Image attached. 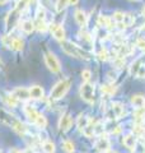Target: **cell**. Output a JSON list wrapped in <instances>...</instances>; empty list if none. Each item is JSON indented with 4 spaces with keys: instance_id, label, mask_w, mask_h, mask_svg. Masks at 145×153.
Here are the masks:
<instances>
[{
    "instance_id": "obj_26",
    "label": "cell",
    "mask_w": 145,
    "mask_h": 153,
    "mask_svg": "<svg viewBox=\"0 0 145 153\" xmlns=\"http://www.w3.org/2000/svg\"><path fill=\"white\" fill-rule=\"evenodd\" d=\"M69 5V0H57L56 4H55V8L57 12H61Z\"/></svg>"
},
{
    "instance_id": "obj_34",
    "label": "cell",
    "mask_w": 145,
    "mask_h": 153,
    "mask_svg": "<svg viewBox=\"0 0 145 153\" xmlns=\"http://www.w3.org/2000/svg\"><path fill=\"white\" fill-rule=\"evenodd\" d=\"M90 76H92L90 70H83L81 71V79H83V83H88Z\"/></svg>"
},
{
    "instance_id": "obj_21",
    "label": "cell",
    "mask_w": 145,
    "mask_h": 153,
    "mask_svg": "<svg viewBox=\"0 0 145 153\" xmlns=\"http://www.w3.org/2000/svg\"><path fill=\"white\" fill-rule=\"evenodd\" d=\"M90 123V120L87 116H83V115H79L78 119H76V126H78V129L80 131H83V129L88 125V124Z\"/></svg>"
},
{
    "instance_id": "obj_18",
    "label": "cell",
    "mask_w": 145,
    "mask_h": 153,
    "mask_svg": "<svg viewBox=\"0 0 145 153\" xmlns=\"http://www.w3.org/2000/svg\"><path fill=\"white\" fill-rule=\"evenodd\" d=\"M97 22H98V26H101V27H107V28H113L115 27L112 25V19H109L106 16H99Z\"/></svg>"
},
{
    "instance_id": "obj_14",
    "label": "cell",
    "mask_w": 145,
    "mask_h": 153,
    "mask_svg": "<svg viewBox=\"0 0 145 153\" xmlns=\"http://www.w3.org/2000/svg\"><path fill=\"white\" fill-rule=\"evenodd\" d=\"M74 17H75V21L78 23L79 26L84 27L87 25V21H88V17H87V14L84 10H81V9H76L75 13H74Z\"/></svg>"
},
{
    "instance_id": "obj_29",
    "label": "cell",
    "mask_w": 145,
    "mask_h": 153,
    "mask_svg": "<svg viewBox=\"0 0 145 153\" xmlns=\"http://www.w3.org/2000/svg\"><path fill=\"white\" fill-rule=\"evenodd\" d=\"M12 41H13V37H12V36H9V35H5V36H3V37H1V42H3V45H4V46H7L8 49H10V46H12Z\"/></svg>"
},
{
    "instance_id": "obj_48",
    "label": "cell",
    "mask_w": 145,
    "mask_h": 153,
    "mask_svg": "<svg viewBox=\"0 0 145 153\" xmlns=\"http://www.w3.org/2000/svg\"><path fill=\"white\" fill-rule=\"evenodd\" d=\"M135 1H138V0H135Z\"/></svg>"
},
{
    "instance_id": "obj_12",
    "label": "cell",
    "mask_w": 145,
    "mask_h": 153,
    "mask_svg": "<svg viewBox=\"0 0 145 153\" xmlns=\"http://www.w3.org/2000/svg\"><path fill=\"white\" fill-rule=\"evenodd\" d=\"M136 137L134 135V134H127V135H125L124 138V146L129 148L131 152H134L136 149Z\"/></svg>"
},
{
    "instance_id": "obj_25",
    "label": "cell",
    "mask_w": 145,
    "mask_h": 153,
    "mask_svg": "<svg viewBox=\"0 0 145 153\" xmlns=\"http://www.w3.org/2000/svg\"><path fill=\"white\" fill-rule=\"evenodd\" d=\"M43 151H45V153H55V144L50 140H46L43 142Z\"/></svg>"
},
{
    "instance_id": "obj_20",
    "label": "cell",
    "mask_w": 145,
    "mask_h": 153,
    "mask_svg": "<svg viewBox=\"0 0 145 153\" xmlns=\"http://www.w3.org/2000/svg\"><path fill=\"white\" fill-rule=\"evenodd\" d=\"M111 110H112L115 117H121V116H122V114H124V106L120 102H113Z\"/></svg>"
},
{
    "instance_id": "obj_11",
    "label": "cell",
    "mask_w": 145,
    "mask_h": 153,
    "mask_svg": "<svg viewBox=\"0 0 145 153\" xmlns=\"http://www.w3.org/2000/svg\"><path fill=\"white\" fill-rule=\"evenodd\" d=\"M70 125H71V117H70V114L69 112H65L61 115L60 120H59V128L60 130L62 131H67L70 129Z\"/></svg>"
},
{
    "instance_id": "obj_7",
    "label": "cell",
    "mask_w": 145,
    "mask_h": 153,
    "mask_svg": "<svg viewBox=\"0 0 145 153\" xmlns=\"http://www.w3.org/2000/svg\"><path fill=\"white\" fill-rule=\"evenodd\" d=\"M13 97H16L19 102L21 101H28L31 98L30 96V89L28 88H24V87H17L16 89L10 92Z\"/></svg>"
},
{
    "instance_id": "obj_3",
    "label": "cell",
    "mask_w": 145,
    "mask_h": 153,
    "mask_svg": "<svg viewBox=\"0 0 145 153\" xmlns=\"http://www.w3.org/2000/svg\"><path fill=\"white\" fill-rule=\"evenodd\" d=\"M70 84H71V82L69 79H62V80H60L59 83H56L55 87L51 89V93H50L51 100H60V98H62L67 93V91L70 89Z\"/></svg>"
},
{
    "instance_id": "obj_31",
    "label": "cell",
    "mask_w": 145,
    "mask_h": 153,
    "mask_svg": "<svg viewBox=\"0 0 145 153\" xmlns=\"http://www.w3.org/2000/svg\"><path fill=\"white\" fill-rule=\"evenodd\" d=\"M140 66H141V60L138 59V60H135L132 65H131V73L132 74H136L138 73V70L140 69Z\"/></svg>"
},
{
    "instance_id": "obj_37",
    "label": "cell",
    "mask_w": 145,
    "mask_h": 153,
    "mask_svg": "<svg viewBox=\"0 0 145 153\" xmlns=\"http://www.w3.org/2000/svg\"><path fill=\"white\" fill-rule=\"evenodd\" d=\"M144 131V128L140 125V124H136V125L134 126V135H140Z\"/></svg>"
},
{
    "instance_id": "obj_13",
    "label": "cell",
    "mask_w": 145,
    "mask_h": 153,
    "mask_svg": "<svg viewBox=\"0 0 145 153\" xmlns=\"http://www.w3.org/2000/svg\"><path fill=\"white\" fill-rule=\"evenodd\" d=\"M43 94H45V91L40 85H32L30 88V96L33 100H41L43 98Z\"/></svg>"
},
{
    "instance_id": "obj_32",
    "label": "cell",
    "mask_w": 145,
    "mask_h": 153,
    "mask_svg": "<svg viewBox=\"0 0 145 153\" xmlns=\"http://www.w3.org/2000/svg\"><path fill=\"white\" fill-rule=\"evenodd\" d=\"M124 25L129 27V26H131L132 23H134V17L131 16V14H125V17H124Z\"/></svg>"
},
{
    "instance_id": "obj_24",
    "label": "cell",
    "mask_w": 145,
    "mask_h": 153,
    "mask_svg": "<svg viewBox=\"0 0 145 153\" xmlns=\"http://www.w3.org/2000/svg\"><path fill=\"white\" fill-rule=\"evenodd\" d=\"M61 147L66 153H72L75 151V147H74V144H72L71 140H64L61 143Z\"/></svg>"
},
{
    "instance_id": "obj_36",
    "label": "cell",
    "mask_w": 145,
    "mask_h": 153,
    "mask_svg": "<svg viewBox=\"0 0 145 153\" xmlns=\"http://www.w3.org/2000/svg\"><path fill=\"white\" fill-rule=\"evenodd\" d=\"M40 4H41V7L43 9H45V8H47V9H52V8H54V4H52L51 0H40Z\"/></svg>"
},
{
    "instance_id": "obj_41",
    "label": "cell",
    "mask_w": 145,
    "mask_h": 153,
    "mask_svg": "<svg viewBox=\"0 0 145 153\" xmlns=\"http://www.w3.org/2000/svg\"><path fill=\"white\" fill-rule=\"evenodd\" d=\"M9 153H26V151H19V149H17V148H12Z\"/></svg>"
},
{
    "instance_id": "obj_17",
    "label": "cell",
    "mask_w": 145,
    "mask_h": 153,
    "mask_svg": "<svg viewBox=\"0 0 145 153\" xmlns=\"http://www.w3.org/2000/svg\"><path fill=\"white\" fill-rule=\"evenodd\" d=\"M131 103L136 108H141L145 105V97L141 96V94H135V96L131 97Z\"/></svg>"
},
{
    "instance_id": "obj_1",
    "label": "cell",
    "mask_w": 145,
    "mask_h": 153,
    "mask_svg": "<svg viewBox=\"0 0 145 153\" xmlns=\"http://www.w3.org/2000/svg\"><path fill=\"white\" fill-rule=\"evenodd\" d=\"M23 110H24V114H26V116L28 117V120H30L32 124H35V125L37 128H40V129L46 128V125H47L46 117L43 116L42 114L38 112L35 107L30 106V105H26V106L23 107Z\"/></svg>"
},
{
    "instance_id": "obj_42",
    "label": "cell",
    "mask_w": 145,
    "mask_h": 153,
    "mask_svg": "<svg viewBox=\"0 0 145 153\" xmlns=\"http://www.w3.org/2000/svg\"><path fill=\"white\" fill-rule=\"evenodd\" d=\"M79 0H69V5H76Z\"/></svg>"
},
{
    "instance_id": "obj_30",
    "label": "cell",
    "mask_w": 145,
    "mask_h": 153,
    "mask_svg": "<svg viewBox=\"0 0 145 153\" xmlns=\"http://www.w3.org/2000/svg\"><path fill=\"white\" fill-rule=\"evenodd\" d=\"M124 17H125V14L122 12H115L113 16H112V19L115 22H117V23H122L124 22Z\"/></svg>"
},
{
    "instance_id": "obj_35",
    "label": "cell",
    "mask_w": 145,
    "mask_h": 153,
    "mask_svg": "<svg viewBox=\"0 0 145 153\" xmlns=\"http://www.w3.org/2000/svg\"><path fill=\"white\" fill-rule=\"evenodd\" d=\"M36 19H43L45 21V9L42 7H38L36 10Z\"/></svg>"
},
{
    "instance_id": "obj_8",
    "label": "cell",
    "mask_w": 145,
    "mask_h": 153,
    "mask_svg": "<svg viewBox=\"0 0 145 153\" xmlns=\"http://www.w3.org/2000/svg\"><path fill=\"white\" fill-rule=\"evenodd\" d=\"M48 28H50L52 36H54L56 40H59V41H64L65 40V30L60 25L52 23V25L48 26Z\"/></svg>"
},
{
    "instance_id": "obj_45",
    "label": "cell",
    "mask_w": 145,
    "mask_h": 153,
    "mask_svg": "<svg viewBox=\"0 0 145 153\" xmlns=\"http://www.w3.org/2000/svg\"><path fill=\"white\" fill-rule=\"evenodd\" d=\"M5 1H7V0H0V5H1V4H4Z\"/></svg>"
},
{
    "instance_id": "obj_40",
    "label": "cell",
    "mask_w": 145,
    "mask_h": 153,
    "mask_svg": "<svg viewBox=\"0 0 145 153\" xmlns=\"http://www.w3.org/2000/svg\"><path fill=\"white\" fill-rule=\"evenodd\" d=\"M124 63H125V60H124V59H121V57H117V59L115 60V65L117 66V68H121V66L124 65Z\"/></svg>"
},
{
    "instance_id": "obj_38",
    "label": "cell",
    "mask_w": 145,
    "mask_h": 153,
    "mask_svg": "<svg viewBox=\"0 0 145 153\" xmlns=\"http://www.w3.org/2000/svg\"><path fill=\"white\" fill-rule=\"evenodd\" d=\"M136 46L139 47L140 50L145 51V40H144V38H139V40L136 41Z\"/></svg>"
},
{
    "instance_id": "obj_15",
    "label": "cell",
    "mask_w": 145,
    "mask_h": 153,
    "mask_svg": "<svg viewBox=\"0 0 145 153\" xmlns=\"http://www.w3.org/2000/svg\"><path fill=\"white\" fill-rule=\"evenodd\" d=\"M3 101L5 102L9 107H17V106H18V103H19V101H18L16 97H13L12 93L3 94Z\"/></svg>"
},
{
    "instance_id": "obj_49",
    "label": "cell",
    "mask_w": 145,
    "mask_h": 153,
    "mask_svg": "<svg viewBox=\"0 0 145 153\" xmlns=\"http://www.w3.org/2000/svg\"><path fill=\"white\" fill-rule=\"evenodd\" d=\"M0 153H1V152H0Z\"/></svg>"
},
{
    "instance_id": "obj_46",
    "label": "cell",
    "mask_w": 145,
    "mask_h": 153,
    "mask_svg": "<svg viewBox=\"0 0 145 153\" xmlns=\"http://www.w3.org/2000/svg\"><path fill=\"white\" fill-rule=\"evenodd\" d=\"M143 16L145 17V5H144V8H143Z\"/></svg>"
},
{
    "instance_id": "obj_19",
    "label": "cell",
    "mask_w": 145,
    "mask_h": 153,
    "mask_svg": "<svg viewBox=\"0 0 145 153\" xmlns=\"http://www.w3.org/2000/svg\"><path fill=\"white\" fill-rule=\"evenodd\" d=\"M33 25H35V28L38 32H46L48 30V25L46 23V21H43V19H35Z\"/></svg>"
},
{
    "instance_id": "obj_27",
    "label": "cell",
    "mask_w": 145,
    "mask_h": 153,
    "mask_svg": "<svg viewBox=\"0 0 145 153\" xmlns=\"http://www.w3.org/2000/svg\"><path fill=\"white\" fill-rule=\"evenodd\" d=\"M83 134L87 138L93 137L94 135V125H90V124H88V125L83 129Z\"/></svg>"
},
{
    "instance_id": "obj_22",
    "label": "cell",
    "mask_w": 145,
    "mask_h": 153,
    "mask_svg": "<svg viewBox=\"0 0 145 153\" xmlns=\"http://www.w3.org/2000/svg\"><path fill=\"white\" fill-rule=\"evenodd\" d=\"M24 47V44L21 38H14L13 37V41H12V46H10V50L13 51H22Z\"/></svg>"
},
{
    "instance_id": "obj_44",
    "label": "cell",
    "mask_w": 145,
    "mask_h": 153,
    "mask_svg": "<svg viewBox=\"0 0 145 153\" xmlns=\"http://www.w3.org/2000/svg\"><path fill=\"white\" fill-rule=\"evenodd\" d=\"M3 65H4V64H3V60L0 59V68H3Z\"/></svg>"
},
{
    "instance_id": "obj_43",
    "label": "cell",
    "mask_w": 145,
    "mask_h": 153,
    "mask_svg": "<svg viewBox=\"0 0 145 153\" xmlns=\"http://www.w3.org/2000/svg\"><path fill=\"white\" fill-rule=\"evenodd\" d=\"M26 153H36V151L33 148H28V149H26Z\"/></svg>"
},
{
    "instance_id": "obj_33",
    "label": "cell",
    "mask_w": 145,
    "mask_h": 153,
    "mask_svg": "<svg viewBox=\"0 0 145 153\" xmlns=\"http://www.w3.org/2000/svg\"><path fill=\"white\" fill-rule=\"evenodd\" d=\"M108 56H109V54H108L107 49H102L98 52V57H99V60H102V61L108 60Z\"/></svg>"
},
{
    "instance_id": "obj_5",
    "label": "cell",
    "mask_w": 145,
    "mask_h": 153,
    "mask_svg": "<svg viewBox=\"0 0 145 153\" xmlns=\"http://www.w3.org/2000/svg\"><path fill=\"white\" fill-rule=\"evenodd\" d=\"M45 63H46V66L52 73H57V71H60V69H61V64H60L59 59H57L56 55L52 54V52H47L45 55Z\"/></svg>"
},
{
    "instance_id": "obj_39",
    "label": "cell",
    "mask_w": 145,
    "mask_h": 153,
    "mask_svg": "<svg viewBox=\"0 0 145 153\" xmlns=\"http://www.w3.org/2000/svg\"><path fill=\"white\" fill-rule=\"evenodd\" d=\"M136 76L138 78H145V66L144 65L140 66V69L138 70V73H136Z\"/></svg>"
},
{
    "instance_id": "obj_6",
    "label": "cell",
    "mask_w": 145,
    "mask_h": 153,
    "mask_svg": "<svg viewBox=\"0 0 145 153\" xmlns=\"http://www.w3.org/2000/svg\"><path fill=\"white\" fill-rule=\"evenodd\" d=\"M19 14H21V12L17 10L16 8H14L13 10L9 12V14L7 16V19H5V26H7V31H8V32L13 31L14 28H16V26L18 25Z\"/></svg>"
},
{
    "instance_id": "obj_2",
    "label": "cell",
    "mask_w": 145,
    "mask_h": 153,
    "mask_svg": "<svg viewBox=\"0 0 145 153\" xmlns=\"http://www.w3.org/2000/svg\"><path fill=\"white\" fill-rule=\"evenodd\" d=\"M61 47L67 55H70L72 57H78V59H85V60H89L90 59V54H88L87 51L81 50L79 46H76L75 44H72L71 41H67L64 40L61 41Z\"/></svg>"
},
{
    "instance_id": "obj_4",
    "label": "cell",
    "mask_w": 145,
    "mask_h": 153,
    "mask_svg": "<svg viewBox=\"0 0 145 153\" xmlns=\"http://www.w3.org/2000/svg\"><path fill=\"white\" fill-rule=\"evenodd\" d=\"M80 96L85 102L93 103L94 102V87L89 82L83 83L81 87H80Z\"/></svg>"
},
{
    "instance_id": "obj_28",
    "label": "cell",
    "mask_w": 145,
    "mask_h": 153,
    "mask_svg": "<svg viewBox=\"0 0 145 153\" xmlns=\"http://www.w3.org/2000/svg\"><path fill=\"white\" fill-rule=\"evenodd\" d=\"M28 3H30V0H19V1L17 3V5H16V9L19 12H23L24 9L28 7Z\"/></svg>"
},
{
    "instance_id": "obj_23",
    "label": "cell",
    "mask_w": 145,
    "mask_h": 153,
    "mask_svg": "<svg viewBox=\"0 0 145 153\" xmlns=\"http://www.w3.org/2000/svg\"><path fill=\"white\" fill-rule=\"evenodd\" d=\"M101 91L104 93V94H108V96H112L116 93V91H117V88L115 87L113 84H103L102 88H101Z\"/></svg>"
},
{
    "instance_id": "obj_9",
    "label": "cell",
    "mask_w": 145,
    "mask_h": 153,
    "mask_svg": "<svg viewBox=\"0 0 145 153\" xmlns=\"http://www.w3.org/2000/svg\"><path fill=\"white\" fill-rule=\"evenodd\" d=\"M109 148H111V143H109L108 138L106 135L101 137L99 139L97 140V143H95V149L98 152H101V153H107L108 151H111Z\"/></svg>"
},
{
    "instance_id": "obj_16",
    "label": "cell",
    "mask_w": 145,
    "mask_h": 153,
    "mask_svg": "<svg viewBox=\"0 0 145 153\" xmlns=\"http://www.w3.org/2000/svg\"><path fill=\"white\" fill-rule=\"evenodd\" d=\"M21 30L26 33H32L33 30H35V25H33V22L30 21V19H24L21 23Z\"/></svg>"
},
{
    "instance_id": "obj_10",
    "label": "cell",
    "mask_w": 145,
    "mask_h": 153,
    "mask_svg": "<svg viewBox=\"0 0 145 153\" xmlns=\"http://www.w3.org/2000/svg\"><path fill=\"white\" fill-rule=\"evenodd\" d=\"M17 120H18V119L14 117L12 114L7 112L5 110H0V121H1L3 124H5V125H9V126H13L14 124H16Z\"/></svg>"
},
{
    "instance_id": "obj_47",
    "label": "cell",
    "mask_w": 145,
    "mask_h": 153,
    "mask_svg": "<svg viewBox=\"0 0 145 153\" xmlns=\"http://www.w3.org/2000/svg\"><path fill=\"white\" fill-rule=\"evenodd\" d=\"M107 153H116V152H111V151H108V152H107Z\"/></svg>"
}]
</instances>
